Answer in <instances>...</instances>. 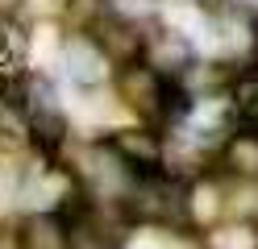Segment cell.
<instances>
[{"label": "cell", "mask_w": 258, "mask_h": 249, "mask_svg": "<svg viewBox=\"0 0 258 249\" xmlns=\"http://www.w3.org/2000/svg\"><path fill=\"white\" fill-rule=\"evenodd\" d=\"M58 66H62V75H67V83L88 88V92H92V88H104V83L112 79V71H117V66L108 62V54L92 42L88 29H71L67 38H62V46H58Z\"/></svg>", "instance_id": "obj_3"}, {"label": "cell", "mask_w": 258, "mask_h": 249, "mask_svg": "<svg viewBox=\"0 0 258 249\" xmlns=\"http://www.w3.org/2000/svg\"><path fill=\"white\" fill-rule=\"evenodd\" d=\"M112 83H117V100L150 129L183 125L187 112H191V92L179 79H171L158 66H150L146 58H134V62L117 66Z\"/></svg>", "instance_id": "obj_1"}, {"label": "cell", "mask_w": 258, "mask_h": 249, "mask_svg": "<svg viewBox=\"0 0 258 249\" xmlns=\"http://www.w3.org/2000/svg\"><path fill=\"white\" fill-rule=\"evenodd\" d=\"M84 29L92 33V42L108 54V62H112V66L134 62V58H142V50H146V25L134 21V17H125V13L100 9V13H96Z\"/></svg>", "instance_id": "obj_4"}, {"label": "cell", "mask_w": 258, "mask_h": 249, "mask_svg": "<svg viewBox=\"0 0 258 249\" xmlns=\"http://www.w3.org/2000/svg\"><path fill=\"white\" fill-rule=\"evenodd\" d=\"M29 38L13 17H0V92L17 88L29 75Z\"/></svg>", "instance_id": "obj_8"}, {"label": "cell", "mask_w": 258, "mask_h": 249, "mask_svg": "<svg viewBox=\"0 0 258 249\" xmlns=\"http://www.w3.org/2000/svg\"><path fill=\"white\" fill-rule=\"evenodd\" d=\"M17 249H71V220L58 208H42L29 212L13 232Z\"/></svg>", "instance_id": "obj_6"}, {"label": "cell", "mask_w": 258, "mask_h": 249, "mask_svg": "<svg viewBox=\"0 0 258 249\" xmlns=\"http://www.w3.org/2000/svg\"><path fill=\"white\" fill-rule=\"evenodd\" d=\"M208 249H258V237L250 224H237V228H213L208 232Z\"/></svg>", "instance_id": "obj_10"}, {"label": "cell", "mask_w": 258, "mask_h": 249, "mask_svg": "<svg viewBox=\"0 0 258 249\" xmlns=\"http://www.w3.org/2000/svg\"><path fill=\"white\" fill-rule=\"evenodd\" d=\"M112 154H117L134 175H146L167 166V137L150 125H129V129H112L108 141H104Z\"/></svg>", "instance_id": "obj_5"}, {"label": "cell", "mask_w": 258, "mask_h": 249, "mask_svg": "<svg viewBox=\"0 0 258 249\" xmlns=\"http://www.w3.org/2000/svg\"><path fill=\"white\" fill-rule=\"evenodd\" d=\"M17 108L29 125V145L38 149V154L54 158L62 145H67V108H62V100L54 92V83L46 75H25L17 83Z\"/></svg>", "instance_id": "obj_2"}, {"label": "cell", "mask_w": 258, "mask_h": 249, "mask_svg": "<svg viewBox=\"0 0 258 249\" xmlns=\"http://www.w3.org/2000/svg\"><path fill=\"white\" fill-rule=\"evenodd\" d=\"M196 5H200L204 13H225V9L233 5V0H196Z\"/></svg>", "instance_id": "obj_11"}, {"label": "cell", "mask_w": 258, "mask_h": 249, "mask_svg": "<svg viewBox=\"0 0 258 249\" xmlns=\"http://www.w3.org/2000/svg\"><path fill=\"white\" fill-rule=\"evenodd\" d=\"M217 166L237 183H258V129L237 125L217 145Z\"/></svg>", "instance_id": "obj_7"}, {"label": "cell", "mask_w": 258, "mask_h": 249, "mask_svg": "<svg viewBox=\"0 0 258 249\" xmlns=\"http://www.w3.org/2000/svg\"><path fill=\"white\" fill-rule=\"evenodd\" d=\"M225 104L237 116V125L258 129V66H233L229 83H225Z\"/></svg>", "instance_id": "obj_9"}]
</instances>
